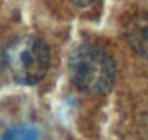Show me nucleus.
Wrapping results in <instances>:
<instances>
[{
	"mask_svg": "<svg viewBox=\"0 0 148 140\" xmlns=\"http://www.w3.org/2000/svg\"><path fill=\"white\" fill-rule=\"evenodd\" d=\"M2 140H38V133L32 127L18 125L9 128L2 136Z\"/></svg>",
	"mask_w": 148,
	"mask_h": 140,
	"instance_id": "obj_4",
	"label": "nucleus"
},
{
	"mask_svg": "<svg viewBox=\"0 0 148 140\" xmlns=\"http://www.w3.org/2000/svg\"><path fill=\"white\" fill-rule=\"evenodd\" d=\"M68 75L79 89L105 94L115 83L116 66L105 50L96 45H82L68 58Z\"/></svg>",
	"mask_w": 148,
	"mask_h": 140,
	"instance_id": "obj_1",
	"label": "nucleus"
},
{
	"mask_svg": "<svg viewBox=\"0 0 148 140\" xmlns=\"http://www.w3.org/2000/svg\"><path fill=\"white\" fill-rule=\"evenodd\" d=\"M3 60L16 82L34 85L47 75L51 54L47 42L38 35H22L6 45Z\"/></svg>",
	"mask_w": 148,
	"mask_h": 140,
	"instance_id": "obj_2",
	"label": "nucleus"
},
{
	"mask_svg": "<svg viewBox=\"0 0 148 140\" xmlns=\"http://www.w3.org/2000/svg\"><path fill=\"white\" fill-rule=\"evenodd\" d=\"M125 37L131 48L148 60V12L135 13L126 24Z\"/></svg>",
	"mask_w": 148,
	"mask_h": 140,
	"instance_id": "obj_3",
	"label": "nucleus"
},
{
	"mask_svg": "<svg viewBox=\"0 0 148 140\" xmlns=\"http://www.w3.org/2000/svg\"><path fill=\"white\" fill-rule=\"evenodd\" d=\"M73 5H76L77 8H87L90 6L92 3H95L96 0H70Z\"/></svg>",
	"mask_w": 148,
	"mask_h": 140,
	"instance_id": "obj_5",
	"label": "nucleus"
}]
</instances>
